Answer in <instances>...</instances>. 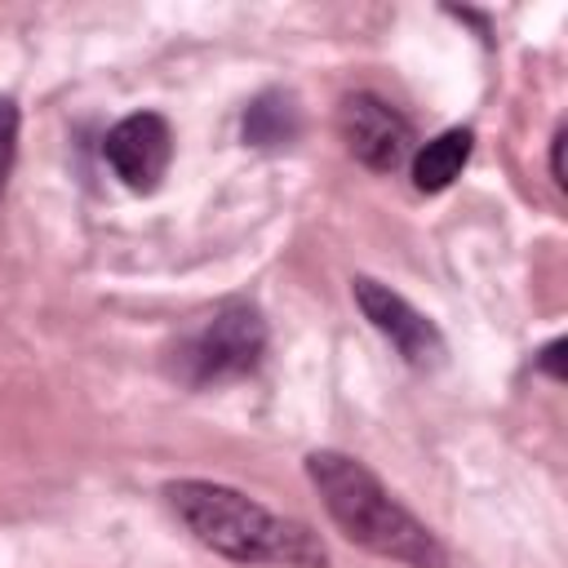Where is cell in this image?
I'll use <instances>...</instances> for the list:
<instances>
[{
    "label": "cell",
    "instance_id": "1",
    "mask_svg": "<svg viewBox=\"0 0 568 568\" xmlns=\"http://www.w3.org/2000/svg\"><path fill=\"white\" fill-rule=\"evenodd\" d=\"M164 501L178 524L231 564H280V568H328V546L315 528L266 510L257 497L213 484V479H173Z\"/></svg>",
    "mask_w": 568,
    "mask_h": 568
},
{
    "label": "cell",
    "instance_id": "2",
    "mask_svg": "<svg viewBox=\"0 0 568 568\" xmlns=\"http://www.w3.org/2000/svg\"><path fill=\"white\" fill-rule=\"evenodd\" d=\"M306 479L320 493L337 532H346V541L404 568H448V550L439 546V537L408 506H399L359 457L315 448L306 453Z\"/></svg>",
    "mask_w": 568,
    "mask_h": 568
},
{
    "label": "cell",
    "instance_id": "3",
    "mask_svg": "<svg viewBox=\"0 0 568 568\" xmlns=\"http://www.w3.org/2000/svg\"><path fill=\"white\" fill-rule=\"evenodd\" d=\"M266 355V320L248 302H222L200 328L178 337L169 351V373L182 386H217L248 377Z\"/></svg>",
    "mask_w": 568,
    "mask_h": 568
},
{
    "label": "cell",
    "instance_id": "4",
    "mask_svg": "<svg viewBox=\"0 0 568 568\" xmlns=\"http://www.w3.org/2000/svg\"><path fill=\"white\" fill-rule=\"evenodd\" d=\"M337 133L373 173H395L413 160V124L377 93H346L337 106Z\"/></svg>",
    "mask_w": 568,
    "mask_h": 568
},
{
    "label": "cell",
    "instance_id": "5",
    "mask_svg": "<svg viewBox=\"0 0 568 568\" xmlns=\"http://www.w3.org/2000/svg\"><path fill=\"white\" fill-rule=\"evenodd\" d=\"M351 293H355V306L364 311V320L399 351L404 364L413 368H435L444 359V333L435 328V320H426L408 297H399L390 284L382 280H368V275H355L351 280Z\"/></svg>",
    "mask_w": 568,
    "mask_h": 568
},
{
    "label": "cell",
    "instance_id": "6",
    "mask_svg": "<svg viewBox=\"0 0 568 568\" xmlns=\"http://www.w3.org/2000/svg\"><path fill=\"white\" fill-rule=\"evenodd\" d=\"M102 155L129 191H155L173 160V129L155 111H133L106 133Z\"/></svg>",
    "mask_w": 568,
    "mask_h": 568
},
{
    "label": "cell",
    "instance_id": "7",
    "mask_svg": "<svg viewBox=\"0 0 568 568\" xmlns=\"http://www.w3.org/2000/svg\"><path fill=\"white\" fill-rule=\"evenodd\" d=\"M297 133H302V111H297L293 93L266 89L248 102V111H244V142L248 146L275 151V146H288Z\"/></svg>",
    "mask_w": 568,
    "mask_h": 568
},
{
    "label": "cell",
    "instance_id": "8",
    "mask_svg": "<svg viewBox=\"0 0 568 568\" xmlns=\"http://www.w3.org/2000/svg\"><path fill=\"white\" fill-rule=\"evenodd\" d=\"M470 146H475V133L470 129H444L439 138H430L422 151H413L408 169H413V186L417 191H444L453 186V178L466 169L470 160Z\"/></svg>",
    "mask_w": 568,
    "mask_h": 568
},
{
    "label": "cell",
    "instance_id": "9",
    "mask_svg": "<svg viewBox=\"0 0 568 568\" xmlns=\"http://www.w3.org/2000/svg\"><path fill=\"white\" fill-rule=\"evenodd\" d=\"M18 102L13 98H0V195L9 186V173H13V160H18Z\"/></svg>",
    "mask_w": 568,
    "mask_h": 568
},
{
    "label": "cell",
    "instance_id": "10",
    "mask_svg": "<svg viewBox=\"0 0 568 568\" xmlns=\"http://www.w3.org/2000/svg\"><path fill=\"white\" fill-rule=\"evenodd\" d=\"M559 355H564V337H555V342H550V346H541V351H537V359H532V364H537V368H541V373H550V377H555V382H564V377H568V373H564V359H559Z\"/></svg>",
    "mask_w": 568,
    "mask_h": 568
},
{
    "label": "cell",
    "instance_id": "11",
    "mask_svg": "<svg viewBox=\"0 0 568 568\" xmlns=\"http://www.w3.org/2000/svg\"><path fill=\"white\" fill-rule=\"evenodd\" d=\"M564 146H568V129L559 124V129H555V138H550V178H555V186H559V191L568 186V173H564Z\"/></svg>",
    "mask_w": 568,
    "mask_h": 568
}]
</instances>
